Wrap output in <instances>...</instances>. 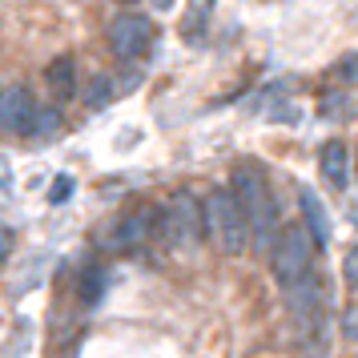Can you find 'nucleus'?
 I'll use <instances>...</instances> for the list:
<instances>
[{
  "mask_svg": "<svg viewBox=\"0 0 358 358\" xmlns=\"http://www.w3.org/2000/svg\"><path fill=\"white\" fill-rule=\"evenodd\" d=\"M234 197L238 206L250 217V234H254V245L258 250H274V229H278V206L270 197V185H266V173H262L258 162H242L234 169Z\"/></svg>",
  "mask_w": 358,
  "mask_h": 358,
  "instance_id": "f257e3e1",
  "label": "nucleus"
},
{
  "mask_svg": "<svg viewBox=\"0 0 358 358\" xmlns=\"http://www.w3.org/2000/svg\"><path fill=\"white\" fill-rule=\"evenodd\" d=\"M206 229L213 234V242L222 245L229 258H238L245 250V242H250V217H245V210L238 206L234 189L210 194V201H206Z\"/></svg>",
  "mask_w": 358,
  "mask_h": 358,
  "instance_id": "f03ea898",
  "label": "nucleus"
},
{
  "mask_svg": "<svg viewBox=\"0 0 358 358\" xmlns=\"http://www.w3.org/2000/svg\"><path fill=\"white\" fill-rule=\"evenodd\" d=\"M314 245L318 242H314V234L306 226H286L278 234L270 258H274V278L282 282V290L294 286V282H302V278H310V270H314Z\"/></svg>",
  "mask_w": 358,
  "mask_h": 358,
  "instance_id": "7ed1b4c3",
  "label": "nucleus"
},
{
  "mask_svg": "<svg viewBox=\"0 0 358 358\" xmlns=\"http://www.w3.org/2000/svg\"><path fill=\"white\" fill-rule=\"evenodd\" d=\"M201 229H206V210L197 206L194 197L189 194L169 197V206H165V213H162V234L165 238L178 245V250H185V245H197Z\"/></svg>",
  "mask_w": 358,
  "mask_h": 358,
  "instance_id": "20e7f679",
  "label": "nucleus"
},
{
  "mask_svg": "<svg viewBox=\"0 0 358 358\" xmlns=\"http://www.w3.org/2000/svg\"><path fill=\"white\" fill-rule=\"evenodd\" d=\"M149 45H153V24H149L145 17H137V13L113 17V24H109V49H113L121 61H133V57L149 52Z\"/></svg>",
  "mask_w": 358,
  "mask_h": 358,
  "instance_id": "39448f33",
  "label": "nucleus"
},
{
  "mask_svg": "<svg viewBox=\"0 0 358 358\" xmlns=\"http://www.w3.org/2000/svg\"><path fill=\"white\" fill-rule=\"evenodd\" d=\"M36 101L24 85H8L0 93V129L4 133H33L36 125Z\"/></svg>",
  "mask_w": 358,
  "mask_h": 358,
  "instance_id": "423d86ee",
  "label": "nucleus"
},
{
  "mask_svg": "<svg viewBox=\"0 0 358 358\" xmlns=\"http://www.w3.org/2000/svg\"><path fill=\"white\" fill-rule=\"evenodd\" d=\"M318 294L322 290H318L314 278H302V282L286 286V306H290V314L306 326V330H314V326L322 322V298H318Z\"/></svg>",
  "mask_w": 358,
  "mask_h": 358,
  "instance_id": "0eeeda50",
  "label": "nucleus"
},
{
  "mask_svg": "<svg viewBox=\"0 0 358 358\" xmlns=\"http://www.w3.org/2000/svg\"><path fill=\"white\" fill-rule=\"evenodd\" d=\"M157 229V213L153 210H137L129 213V217H121V226H117V245H125V250H133V245H141Z\"/></svg>",
  "mask_w": 358,
  "mask_h": 358,
  "instance_id": "6e6552de",
  "label": "nucleus"
},
{
  "mask_svg": "<svg viewBox=\"0 0 358 358\" xmlns=\"http://www.w3.org/2000/svg\"><path fill=\"white\" fill-rule=\"evenodd\" d=\"M298 201H302V217H306V229L314 234L318 250H322V245H330V213H326V206L314 197V189H302V194H298Z\"/></svg>",
  "mask_w": 358,
  "mask_h": 358,
  "instance_id": "1a4fd4ad",
  "label": "nucleus"
},
{
  "mask_svg": "<svg viewBox=\"0 0 358 358\" xmlns=\"http://www.w3.org/2000/svg\"><path fill=\"white\" fill-rule=\"evenodd\" d=\"M346 165H350V153L342 141H326L322 145V173L334 189H346Z\"/></svg>",
  "mask_w": 358,
  "mask_h": 358,
  "instance_id": "9d476101",
  "label": "nucleus"
},
{
  "mask_svg": "<svg viewBox=\"0 0 358 358\" xmlns=\"http://www.w3.org/2000/svg\"><path fill=\"white\" fill-rule=\"evenodd\" d=\"M49 85L61 101L73 97V93H77V61H73V57H57L49 65Z\"/></svg>",
  "mask_w": 358,
  "mask_h": 358,
  "instance_id": "9b49d317",
  "label": "nucleus"
},
{
  "mask_svg": "<svg viewBox=\"0 0 358 358\" xmlns=\"http://www.w3.org/2000/svg\"><path fill=\"white\" fill-rule=\"evenodd\" d=\"M210 17H213V0H189V13L181 17V36L185 41H201Z\"/></svg>",
  "mask_w": 358,
  "mask_h": 358,
  "instance_id": "f8f14e48",
  "label": "nucleus"
},
{
  "mask_svg": "<svg viewBox=\"0 0 358 358\" xmlns=\"http://www.w3.org/2000/svg\"><path fill=\"white\" fill-rule=\"evenodd\" d=\"M105 286H109L105 266H89V270L81 274V302L85 306H97L101 298H105Z\"/></svg>",
  "mask_w": 358,
  "mask_h": 358,
  "instance_id": "ddd939ff",
  "label": "nucleus"
},
{
  "mask_svg": "<svg viewBox=\"0 0 358 358\" xmlns=\"http://www.w3.org/2000/svg\"><path fill=\"white\" fill-rule=\"evenodd\" d=\"M85 101H89V109H109V101H113V81H109V77H93L89 89H85Z\"/></svg>",
  "mask_w": 358,
  "mask_h": 358,
  "instance_id": "4468645a",
  "label": "nucleus"
},
{
  "mask_svg": "<svg viewBox=\"0 0 358 358\" xmlns=\"http://www.w3.org/2000/svg\"><path fill=\"white\" fill-rule=\"evenodd\" d=\"M342 278H346V286H355L358 290V242L346 250V258H342Z\"/></svg>",
  "mask_w": 358,
  "mask_h": 358,
  "instance_id": "2eb2a0df",
  "label": "nucleus"
},
{
  "mask_svg": "<svg viewBox=\"0 0 358 358\" xmlns=\"http://www.w3.org/2000/svg\"><path fill=\"white\" fill-rule=\"evenodd\" d=\"M69 197H73V178H57L52 181V189H49V201L52 206H65Z\"/></svg>",
  "mask_w": 358,
  "mask_h": 358,
  "instance_id": "dca6fc26",
  "label": "nucleus"
},
{
  "mask_svg": "<svg viewBox=\"0 0 358 358\" xmlns=\"http://www.w3.org/2000/svg\"><path fill=\"white\" fill-rule=\"evenodd\" d=\"M342 338L358 342V302L355 306H346V314H342Z\"/></svg>",
  "mask_w": 358,
  "mask_h": 358,
  "instance_id": "f3484780",
  "label": "nucleus"
},
{
  "mask_svg": "<svg viewBox=\"0 0 358 358\" xmlns=\"http://www.w3.org/2000/svg\"><path fill=\"white\" fill-rule=\"evenodd\" d=\"M57 121H61V113H57V109H41V113H36L33 133H52V129H57Z\"/></svg>",
  "mask_w": 358,
  "mask_h": 358,
  "instance_id": "a211bd4d",
  "label": "nucleus"
},
{
  "mask_svg": "<svg viewBox=\"0 0 358 358\" xmlns=\"http://www.w3.org/2000/svg\"><path fill=\"white\" fill-rule=\"evenodd\" d=\"M13 245H17L13 229H4V226H0V266H4V262L13 258Z\"/></svg>",
  "mask_w": 358,
  "mask_h": 358,
  "instance_id": "6ab92c4d",
  "label": "nucleus"
},
{
  "mask_svg": "<svg viewBox=\"0 0 358 358\" xmlns=\"http://www.w3.org/2000/svg\"><path fill=\"white\" fill-rule=\"evenodd\" d=\"M338 77H342V81H350V85H358V57H346V61H342Z\"/></svg>",
  "mask_w": 358,
  "mask_h": 358,
  "instance_id": "aec40b11",
  "label": "nucleus"
},
{
  "mask_svg": "<svg viewBox=\"0 0 358 358\" xmlns=\"http://www.w3.org/2000/svg\"><path fill=\"white\" fill-rule=\"evenodd\" d=\"M153 4H157V8H162V13H169V8H173V4H178V0H153Z\"/></svg>",
  "mask_w": 358,
  "mask_h": 358,
  "instance_id": "412c9836",
  "label": "nucleus"
},
{
  "mask_svg": "<svg viewBox=\"0 0 358 358\" xmlns=\"http://www.w3.org/2000/svg\"><path fill=\"white\" fill-rule=\"evenodd\" d=\"M121 4H129V0H121Z\"/></svg>",
  "mask_w": 358,
  "mask_h": 358,
  "instance_id": "4be33fe9",
  "label": "nucleus"
},
{
  "mask_svg": "<svg viewBox=\"0 0 358 358\" xmlns=\"http://www.w3.org/2000/svg\"><path fill=\"white\" fill-rule=\"evenodd\" d=\"M355 173H358V169H355Z\"/></svg>",
  "mask_w": 358,
  "mask_h": 358,
  "instance_id": "5701e85b",
  "label": "nucleus"
}]
</instances>
